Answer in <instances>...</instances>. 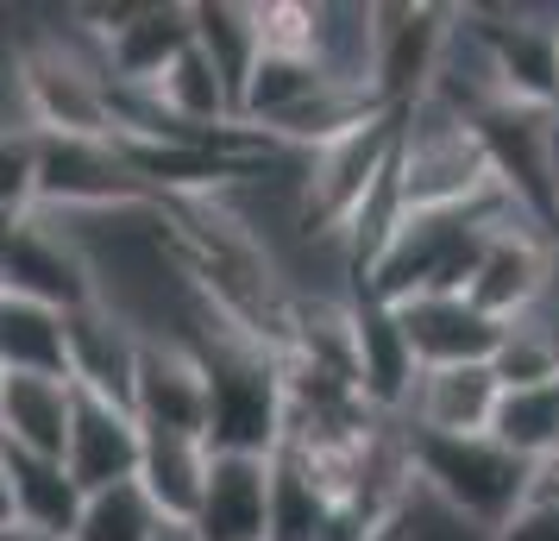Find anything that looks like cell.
<instances>
[{
    "instance_id": "6da1fadb",
    "label": "cell",
    "mask_w": 559,
    "mask_h": 541,
    "mask_svg": "<svg viewBox=\"0 0 559 541\" xmlns=\"http://www.w3.org/2000/svg\"><path fill=\"white\" fill-rule=\"evenodd\" d=\"M396 202L403 214H433V208H472L484 202L497 177H490V157H484V139L472 132L465 114H453L447 102H421L403 107L396 120Z\"/></svg>"
},
{
    "instance_id": "7a4b0ae2",
    "label": "cell",
    "mask_w": 559,
    "mask_h": 541,
    "mask_svg": "<svg viewBox=\"0 0 559 541\" xmlns=\"http://www.w3.org/2000/svg\"><path fill=\"white\" fill-rule=\"evenodd\" d=\"M408 472H415V491L440 504L447 516H459L465 529L490 536L522 497H528V472L515 454H503L490 435H408Z\"/></svg>"
},
{
    "instance_id": "3957f363",
    "label": "cell",
    "mask_w": 559,
    "mask_h": 541,
    "mask_svg": "<svg viewBox=\"0 0 559 541\" xmlns=\"http://www.w3.org/2000/svg\"><path fill=\"white\" fill-rule=\"evenodd\" d=\"M26 152H32V208H45V214H114V208L152 202V189L132 177L120 139L26 132Z\"/></svg>"
},
{
    "instance_id": "277c9868",
    "label": "cell",
    "mask_w": 559,
    "mask_h": 541,
    "mask_svg": "<svg viewBox=\"0 0 559 541\" xmlns=\"http://www.w3.org/2000/svg\"><path fill=\"white\" fill-rule=\"evenodd\" d=\"M0 296H26V303L57 315L102 303L95 296V264H88V252H82V239L70 233L63 214L26 208L0 233Z\"/></svg>"
},
{
    "instance_id": "5b68a950",
    "label": "cell",
    "mask_w": 559,
    "mask_h": 541,
    "mask_svg": "<svg viewBox=\"0 0 559 541\" xmlns=\"http://www.w3.org/2000/svg\"><path fill=\"white\" fill-rule=\"evenodd\" d=\"M396 328H403V346L415 372H440V365H490L497 340H503V321H490L484 309H472L459 290H428V296H403L390 303Z\"/></svg>"
},
{
    "instance_id": "8992f818",
    "label": "cell",
    "mask_w": 559,
    "mask_h": 541,
    "mask_svg": "<svg viewBox=\"0 0 559 541\" xmlns=\"http://www.w3.org/2000/svg\"><path fill=\"white\" fill-rule=\"evenodd\" d=\"M139 346H145V334L132 328L127 315H114L107 303H88V309L63 315V378L82 397H102V403L132 410Z\"/></svg>"
},
{
    "instance_id": "52a82bcc",
    "label": "cell",
    "mask_w": 559,
    "mask_h": 541,
    "mask_svg": "<svg viewBox=\"0 0 559 541\" xmlns=\"http://www.w3.org/2000/svg\"><path fill=\"white\" fill-rule=\"evenodd\" d=\"M132 422L139 428H164V435H195L207 428V390L202 365L182 340H145L139 346V372H132Z\"/></svg>"
},
{
    "instance_id": "ba28073f",
    "label": "cell",
    "mask_w": 559,
    "mask_h": 541,
    "mask_svg": "<svg viewBox=\"0 0 559 541\" xmlns=\"http://www.w3.org/2000/svg\"><path fill=\"white\" fill-rule=\"evenodd\" d=\"M63 472H70V485H76L82 497H95V491H107V485H127L132 472H139V422H132V410L76 390V403H70V435H63Z\"/></svg>"
},
{
    "instance_id": "9c48e42d",
    "label": "cell",
    "mask_w": 559,
    "mask_h": 541,
    "mask_svg": "<svg viewBox=\"0 0 559 541\" xmlns=\"http://www.w3.org/2000/svg\"><path fill=\"white\" fill-rule=\"evenodd\" d=\"M497 397L503 385L490 365H440V372H415L396 422L408 435H490Z\"/></svg>"
},
{
    "instance_id": "30bf717a",
    "label": "cell",
    "mask_w": 559,
    "mask_h": 541,
    "mask_svg": "<svg viewBox=\"0 0 559 541\" xmlns=\"http://www.w3.org/2000/svg\"><path fill=\"white\" fill-rule=\"evenodd\" d=\"M264 504H271V460H258V454H207L202 497L189 510V529L202 541H264Z\"/></svg>"
},
{
    "instance_id": "8fae6325",
    "label": "cell",
    "mask_w": 559,
    "mask_h": 541,
    "mask_svg": "<svg viewBox=\"0 0 559 541\" xmlns=\"http://www.w3.org/2000/svg\"><path fill=\"white\" fill-rule=\"evenodd\" d=\"M70 403H76L70 378H7L0 385V447L38 454V460H63Z\"/></svg>"
},
{
    "instance_id": "7c38bea8",
    "label": "cell",
    "mask_w": 559,
    "mask_h": 541,
    "mask_svg": "<svg viewBox=\"0 0 559 541\" xmlns=\"http://www.w3.org/2000/svg\"><path fill=\"white\" fill-rule=\"evenodd\" d=\"M202 472H207V440L139 428V472H132V485L157 504V516L189 522L195 497H202Z\"/></svg>"
},
{
    "instance_id": "4fadbf2b",
    "label": "cell",
    "mask_w": 559,
    "mask_h": 541,
    "mask_svg": "<svg viewBox=\"0 0 559 541\" xmlns=\"http://www.w3.org/2000/svg\"><path fill=\"white\" fill-rule=\"evenodd\" d=\"M340 510L328 485L308 472L289 447L271 454V504H264V541H333Z\"/></svg>"
},
{
    "instance_id": "5bb4252c",
    "label": "cell",
    "mask_w": 559,
    "mask_h": 541,
    "mask_svg": "<svg viewBox=\"0 0 559 541\" xmlns=\"http://www.w3.org/2000/svg\"><path fill=\"white\" fill-rule=\"evenodd\" d=\"M0 454H7L13 522H26V529H38V536H51V541H70L76 510H82V491L70 485L63 460H38V454H13V447H0Z\"/></svg>"
},
{
    "instance_id": "9a60e30c",
    "label": "cell",
    "mask_w": 559,
    "mask_h": 541,
    "mask_svg": "<svg viewBox=\"0 0 559 541\" xmlns=\"http://www.w3.org/2000/svg\"><path fill=\"white\" fill-rule=\"evenodd\" d=\"M189 38H195V51L214 63V77L227 82L233 95V120H239V95H246V77H252L258 63V7H233V0H221V7H189Z\"/></svg>"
},
{
    "instance_id": "2e32d148",
    "label": "cell",
    "mask_w": 559,
    "mask_h": 541,
    "mask_svg": "<svg viewBox=\"0 0 559 541\" xmlns=\"http://www.w3.org/2000/svg\"><path fill=\"white\" fill-rule=\"evenodd\" d=\"M0 372L7 378H63V315L26 296H0Z\"/></svg>"
},
{
    "instance_id": "e0dca14e",
    "label": "cell",
    "mask_w": 559,
    "mask_h": 541,
    "mask_svg": "<svg viewBox=\"0 0 559 541\" xmlns=\"http://www.w3.org/2000/svg\"><path fill=\"white\" fill-rule=\"evenodd\" d=\"M490 440L515 454L522 466H540L559 447V378L547 385H515L497 397V415H490Z\"/></svg>"
},
{
    "instance_id": "ac0fdd59",
    "label": "cell",
    "mask_w": 559,
    "mask_h": 541,
    "mask_svg": "<svg viewBox=\"0 0 559 541\" xmlns=\"http://www.w3.org/2000/svg\"><path fill=\"white\" fill-rule=\"evenodd\" d=\"M157 522H164L157 504L127 479V485H107V491H95V497H82L70 541H152Z\"/></svg>"
},
{
    "instance_id": "d6986e66",
    "label": "cell",
    "mask_w": 559,
    "mask_h": 541,
    "mask_svg": "<svg viewBox=\"0 0 559 541\" xmlns=\"http://www.w3.org/2000/svg\"><path fill=\"white\" fill-rule=\"evenodd\" d=\"M490 541H559V504H547V497H522V504L490 529Z\"/></svg>"
},
{
    "instance_id": "ffe728a7",
    "label": "cell",
    "mask_w": 559,
    "mask_h": 541,
    "mask_svg": "<svg viewBox=\"0 0 559 541\" xmlns=\"http://www.w3.org/2000/svg\"><path fill=\"white\" fill-rule=\"evenodd\" d=\"M528 497H547V504H559V447L528 472Z\"/></svg>"
},
{
    "instance_id": "44dd1931",
    "label": "cell",
    "mask_w": 559,
    "mask_h": 541,
    "mask_svg": "<svg viewBox=\"0 0 559 541\" xmlns=\"http://www.w3.org/2000/svg\"><path fill=\"white\" fill-rule=\"evenodd\" d=\"M152 541H202V536H195L189 522H177V516H164V522H157V536H152Z\"/></svg>"
},
{
    "instance_id": "7402d4cb",
    "label": "cell",
    "mask_w": 559,
    "mask_h": 541,
    "mask_svg": "<svg viewBox=\"0 0 559 541\" xmlns=\"http://www.w3.org/2000/svg\"><path fill=\"white\" fill-rule=\"evenodd\" d=\"M13 522V491H7V454H0V529Z\"/></svg>"
},
{
    "instance_id": "603a6c76",
    "label": "cell",
    "mask_w": 559,
    "mask_h": 541,
    "mask_svg": "<svg viewBox=\"0 0 559 541\" xmlns=\"http://www.w3.org/2000/svg\"><path fill=\"white\" fill-rule=\"evenodd\" d=\"M403 516V510H396ZM358 541H403V529H396V522H383V529H371V536H358Z\"/></svg>"
},
{
    "instance_id": "cb8c5ba5",
    "label": "cell",
    "mask_w": 559,
    "mask_h": 541,
    "mask_svg": "<svg viewBox=\"0 0 559 541\" xmlns=\"http://www.w3.org/2000/svg\"><path fill=\"white\" fill-rule=\"evenodd\" d=\"M0 385H7V372H0Z\"/></svg>"
}]
</instances>
